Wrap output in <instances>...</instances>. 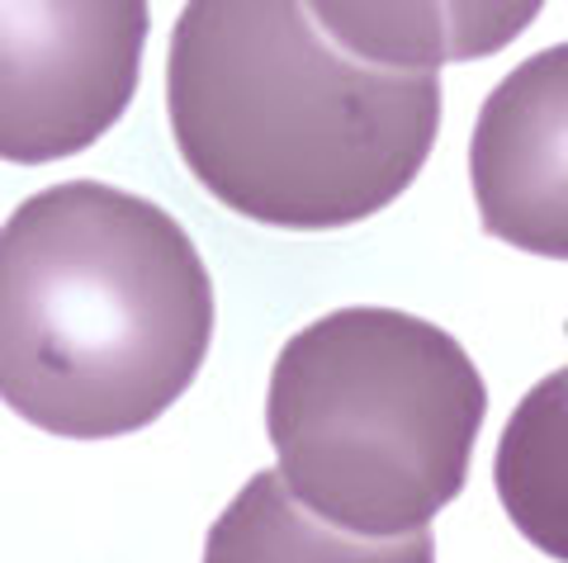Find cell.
<instances>
[{"mask_svg":"<svg viewBox=\"0 0 568 563\" xmlns=\"http://www.w3.org/2000/svg\"><path fill=\"white\" fill-rule=\"evenodd\" d=\"M484 412V375L450 331L398 308H336L275 356L265 431L317 521L398 540L459 498Z\"/></svg>","mask_w":568,"mask_h":563,"instance_id":"obj_3","label":"cell"},{"mask_svg":"<svg viewBox=\"0 0 568 563\" xmlns=\"http://www.w3.org/2000/svg\"><path fill=\"white\" fill-rule=\"evenodd\" d=\"M213 341L200 246L152 199L67 181L0 227V398L67 441L142 431Z\"/></svg>","mask_w":568,"mask_h":563,"instance_id":"obj_2","label":"cell"},{"mask_svg":"<svg viewBox=\"0 0 568 563\" xmlns=\"http://www.w3.org/2000/svg\"><path fill=\"white\" fill-rule=\"evenodd\" d=\"M166 114L223 208L327 233L417 181L440 133V76L351 58L308 6L194 0L171 29Z\"/></svg>","mask_w":568,"mask_h":563,"instance_id":"obj_1","label":"cell"},{"mask_svg":"<svg viewBox=\"0 0 568 563\" xmlns=\"http://www.w3.org/2000/svg\"><path fill=\"white\" fill-rule=\"evenodd\" d=\"M152 14L114 6H0V162L77 156L129 110Z\"/></svg>","mask_w":568,"mask_h":563,"instance_id":"obj_4","label":"cell"},{"mask_svg":"<svg viewBox=\"0 0 568 563\" xmlns=\"http://www.w3.org/2000/svg\"><path fill=\"white\" fill-rule=\"evenodd\" d=\"M317 29L351 58L436 72L440 62L488 58L536 20V6H308Z\"/></svg>","mask_w":568,"mask_h":563,"instance_id":"obj_7","label":"cell"},{"mask_svg":"<svg viewBox=\"0 0 568 563\" xmlns=\"http://www.w3.org/2000/svg\"><path fill=\"white\" fill-rule=\"evenodd\" d=\"M469 185L497 242L568 260V43L493 85L469 137Z\"/></svg>","mask_w":568,"mask_h":563,"instance_id":"obj_5","label":"cell"},{"mask_svg":"<svg viewBox=\"0 0 568 563\" xmlns=\"http://www.w3.org/2000/svg\"><path fill=\"white\" fill-rule=\"evenodd\" d=\"M493 483L511 525L540 554L568 563V369L545 375L507 417Z\"/></svg>","mask_w":568,"mask_h":563,"instance_id":"obj_8","label":"cell"},{"mask_svg":"<svg viewBox=\"0 0 568 563\" xmlns=\"http://www.w3.org/2000/svg\"><path fill=\"white\" fill-rule=\"evenodd\" d=\"M204 563H436L426 531L365 540L317 521L280 473H256L209 525Z\"/></svg>","mask_w":568,"mask_h":563,"instance_id":"obj_6","label":"cell"}]
</instances>
